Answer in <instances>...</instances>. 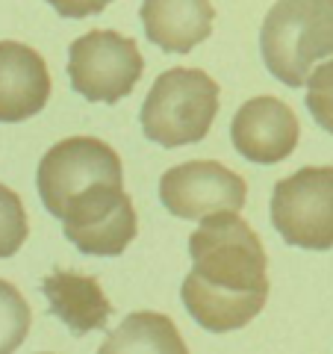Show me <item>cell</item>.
<instances>
[{"instance_id": "cell-5", "label": "cell", "mask_w": 333, "mask_h": 354, "mask_svg": "<svg viewBox=\"0 0 333 354\" xmlns=\"http://www.w3.org/2000/svg\"><path fill=\"white\" fill-rule=\"evenodd\" d=\"M68 74L77 95L86 101L118 104L136 88L145 59L136 41L115 30H92L80 36L68 50Z\"/></svg>"}, {"instance_id": "cell-11", "label": "cell", "mask_w": 333, "mask_h": 354, "mask_svg": "<svg viewBox=\"0 0 333 354\" xmlns=\"http://www.w3.org/2000/svg\"><path fill=\"white\" fill-rule=\"evenodd\" d=\"M41 292L48 298L50 313L71 330L74 337H83L88 330L106 328L113 316V304L104 295L101 283L92 274L77 272H53L41 281Z\"/></svg>"}, {"instance_id": "cell-10", "label": "cell", "mask_w": 333, "mask_h": 354, "mask_svg": "<svg viewBox=\"0 0 333 354\" xmlns=\"http://www.w3.org/2000/svg\"><path fill=\"white\" fill-rule=\"evenodd\" d=\"M50 97L48 65L21 41H0V121L18 124L39 115Z\"/></svg>"}, {"instance_id": "cell-1", "label": "cell", "mask_w": 333, "mask_h": 354, "mask_svg": "<svg viewBox=\"0 0 333 354\" xmlns=\"http://www.w3.org/2000/svg\"><path fill=\"white\" fill-rule=\"evenodd\" d=\"M192 272L183 281V304L207 330L245 328L265 307L269 278L260 236L236 213H213L189 239Z\"/></svg>"}, {"instance_id": "cell-6", "label": "cell", "mask_w": 333, "mask_h": 354, "mask_svg": "<svg viewBox=\"0 0 333 354\" xmlns=\"http://www.w3.org/2000/svg\"><path fill=\"white\" fill-rule=\"evenodd\" d=\"M65 239L95 257H118L136 239V209L121 183H92L62 213Z\"/></svg>"}, {"instance_id": "cell-2", "label": "cell", "mask_w": 333, "mask_h": 354, "mask_svg": "<svg viewBox=\"0 0 333 354\" xmlns=\"http://www.w3.org/2000/svg\"><path fill=\"white\" fill-rule=\"evenodd\" d=\"M260 48L272 77L304 86L313 65L333 57V0H277L263 21Z\"/></svg>"}, {"instance_id": "cell-7", "label": "cell", "mask_w": 333, "mask_h": 354, "mask_svg": "<svg viewBox=\"0 0 333 354\" xmlns=\"http://www.w3.org/2000/svg\"><path fill=\"white\" fill-rule=\"evenodd\" d=\"M121 180H124V169H121L118 153L106 142L92 136L62 139L39 162V195L48 213L57 218H62L71 198L86 186Z\"/></svg>"}, {"instance_id": "cell-9", "label": "cell", "mask_w": 333, "mask_h": 354, "mask_svg": "<svg viewBox=\"0 0 333 354\" xmlns=\"http://www.w3.org/2000/svg\"><path fill=\"white\" fill-rule=\"evenodd\" d=\"M298 118L277 97H254L233 115V145L251 162H283L298 145Z\"/></svg>"}, {"instance_id": "cell-15", "label": "cell", "mask_w": 333, "mask_h": 354, "mask_svg": "<svg viewBox=\"0 0 333 354\" xmlns=\"http://www.w3.org/2000/svg\"><path fill=\"white\" fill-rule=\"evenodd\" d=\"M30 225L21 198L0 183V257H12L27 242Z\"/></svg>"}, {"instance_id": "cell-16", "label": "cell", "mask_w": 333, "mask_h": 354, "mask_svg": "<svg viewBox=\"0 0 333 354\" xmlns=\"http://www.w3.org/2000/svg\"><path fill=\"white\" fill-rule=\"evenodd\" d=\"M307 109L321 130L333 133V59L307 77Z\"/></svg>"}, {"instance_id": "cell-13", "label": "cell", "mask_w": 333, "mask_h": 354, "mask_svg": "<svg viewBox=\"0 0 333 354\" xmlns=\"http://www.w3.org/2000/svg\"><path fill=\"white\" fill-rule=\"evenodd\" d=\"M104 354L115 351H160V354H186V346L171 319L160 313H133L124 319L115 334L104 342Z\"/></svg>"}, {"instance_id": "cell-17", "label": "cell", "mask_w": 333, "mask_h": 354, "mask_svg": "<svg viewBox=\"0 0 333 354\" xmlns=\"http://www.w3.org/2000/svg\"><path fill=\"white\" fill-rule=\"evenodd\" d=\"M62 18H88L97 15L113 3V0H48Z\"/></svg>"}, {"instance_id": "cell-8", "label": "cell", "mask_w": 333, "mask_h": 354, "mask_svg": "<svg viewBox=\"0 0 333 354\" xmlns=\"http://www.w3.org/2000/svg\"><path fill=\"white\" fill-rule=\"evenodd\" d=\"M160 201L177 218L201 221L213 213H239L248 201V183L221 162L195 160L162 174Z\"/></svg>"}, {"instance_id": "cell-3", "label": "cell", "mask_w": 333, "mask_h": 354, "mask_svg": "<svg viewBox=\"0 0 333 354\" xmlns=\"http://www.w3.org/2000/svg\"><path fill=\"white\" fill-rule=\"evenodd\" d=\"M218 115V83L201 68H171L157 83L142 106V130L162 148L201 142Z\"/></svg>"}, {"instance_id": "cell-4", "label": "cell", "mask_w": 333, "mask_h": 354, "mask_svg": "<svg viewBox=\"0 0 333 354\" xmlns=\"http://www.w3.org/2000/svg\"><path fill=\"white\" fill-rule=\"evenodd\" d=\"M272 225L289 245L307 251L333 248V169H301L277 180Z\"/></svg>"}, {"instance_id": "cell-12", "label": "cell", "mask_w": 333, "mask_h": 354, "mask_svg": "<svg viewBox=\"0 0 333 354\" xmlns=\"http://www.w3.org/2000/svg\"><path fill=\"white\" fill-rule=\"evenodd\" d=\"M216 9L209 0H145V36L169 53H189L209 39Z\"/></svg>"}, {"instance_id": "cell-14", "label": "cell", "mask_w": 333, "mask_h": 354, "mask_svg": "<svg viewBox=\"0 0 333 354\" xmlns=\"http://www.w3.org/2000/svg\"><path fill=\"white\" fill-rule=\"evenodd\" d=\"M30 304L12 283L0 281V354L18 351L30 334Z\"/></svg>"}]
</instances>
